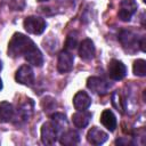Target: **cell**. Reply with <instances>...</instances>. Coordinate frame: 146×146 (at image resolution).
<instances>
[{
  "label": "cell",
  "mask_w": 146,
  "mask_h": 146,
  "mask_svg": "<svg viewBox=\"0 0 146 146\" xmlns=\"http://www.w3.org/2000/svg\"><path fill=\"white\" fill-rule=\"evenodd\" d=\"M34 42L22 33H15L8 43V55L13 58L24 55Z\"/></svg>",
  "instance_id": "6da1fadb"
},
{
  "label": "cell",
  "mask_w": 146,
  "mask_h": 146,
  "mask_svg": "<svg viewBox=\"0 0 146 146\" xmlns=\"http://www.w3.org/2000/svg\"><path fill=\"white\" fill-rule=\"evenodd\" d=\"M24 29L26 32L31 34H41L46 30V21L38 16H29L24 19Z\"/></svg>",
  "instance_id": "7a4b0ae2"
},
{
  "label": "cell",
  "mask_w": 146,
  "mask_h": 146,
  "mask_svg": "<svg viewBox=\"0 0 146 146\" xmlns=\"http://www.w3.org/2000/svg\"><path fill=\"white\" fill-rule=\"evenodd\" d=\"M87 87L88 89H90L92 92L97 94V95H106L111 88V84L104 80L103 78H98V76H90L87 80Z\"/></svg>",
  "instance_id": "3957f363"
},
{
  "label": "cell",
  "mask_w": 146,
  "mask_h": 146,
  "mask_svg": "<svg viewBox=\"0 0 146 146\" xmlns=\"http://www.w3.org/2000/svg\"><path fill=\"white\" fill-rule=\"evenodd\" d=\"M59 132L51 122H46L41 128V140L44 145H52L57 141Z\"/></svg>",
  "instance_id": "277c9868"
},
{
  "label": "cell",
  "mask_w": 146,
  "mask_h": 146,
  "mask_svg": "<svg viewBox=\"0 0 146 146\" xmlns=\"http://www.w3.org/2000/svg\"><path fill=\"white\" fill-rule=\"evenodd\" d=\"M107 72H108V76L112 80L119 81V80H122L125 76V74H127V67H125V65L121 60L112 59L110 62V64H108Z\"/></svg>",
  "instance_id": "5b68a950"
},
{
  "label": "cell",
  "mask_w": 146,
  "mask_h": 146,
  "mask_svg": "<svg viewBox=\"0 0 146 146\" xmlns=\"http://www.w3.org/2000/svg\"><path fill=\"white\" fill-rule=\"evenodd\" d=\"M15 79L18 83L24 86H32L34 82V73L30 65H22L15 74Z\"/></svg>",
  "instance_id": "8992f818"
},
{
  "label": "cell",
  "mask_w": 146,
  "mask_h": 146,
  "mask_svg": "<svg viewBox=\"0 0 146 146\" xmlns=\"http://www.w3.org/2000/svg\"><path fill=\"white\" fill-rule=\"evenodd\" d=\"M137 10V3L135 0H122L120 3V10L117 16L123 22H129L132 15Z\"/></svg>",
  "instance_id": "52a82bcc"
},
{
  "label": "cell",
  "mask_w": 146,
  "mask_h": 146,
  "mask_svg": "<svg viewBox=\"0 0 146 146\" xmlns=\"http://www.w3.org/2000/svg\"><path fill=\"white\" fill-rule=\"evenodd\" d=\"M74 63V57L71 54L70 50H63L58 55V60H57V70L59 73H66L70 72L73 67Z\"/></svg>",
  "instance_id": "ba28073f"
},
{
  "label": "cell",
  "mask_w": 146,
  "mask_h": 146,
  "mask_svg": "<svg viewBox=\"0 0 146 146\" xmlns=\"http://www.w3.org/2000/svg\"><path fill=\"white\" fill-rule=\"evenodd\" d=\"M24 58L26 59V62L33 66H41L43 64V56L42 52L40 51V49L33 43L29 50L24 54Z\"/></svg>",
  "instance_id": "9c48e42d"
},
{
  "label": "cell",
  "mask_w": 146,
  "mask_h": 146,
  "mask_svg": "<svg viewBox=\"0 0 146 146\" xmlns=\"http://www.w3.org/2000/svg\"><path fill=\"white\" fill-rule=\"evenodd\" d=\"M119 39H120V42L121 44L123 46V48L128 51H133L137 47V36L135 33H132L131 31H122L119 35Z\"/></svg>",
  "instance_id": "30bf717a"
},
{
  "label": "cell",
  "mask_w": 146,
  "mask_h": 146,
  "mask_svg": "<svg viewBox=\"0 0 146 146\" xmlns=\"http://www.w3.org/2000/svg\"><path fill=\"white\" fill-rule=\"evenodd\" d=\"M107 137H108V135L97 127L90 128L87 133V140L91 145H102L107 140Z\"/></svg>",
  "instance_id": "8fae6325"
},
{
  "label": "cell",
  "mask_w": 146,
  "mask_h": 146,
  "mask_svg": "<svg viewBox=\"0 0 146 146\" xmlns=\"http://www.w3.org/2000/svg\"><path fill=\"white\" fill-rule=\"evenodd\" d=\"M95 46L90 39H84L79 46V56L83 60H91L95 57Z\"/></svg>",
  "instance_id": "7c38bea8"
},
{
  "label": "cell",
  "mask_w": 146,
  "mask_h": 146,
  "mask_svg": "<svg viewBox=\"0 0 146 146\" xmlns=\"http://www.w3.org/2000/svg\"><path fill=\"white\" fill-rule=\"evenodd\" d=\"M91 104V99L84 91H78L73 97V105L76 111H84Z\"/></svg>",
  "instance_id": "4fadbf2b"
},
{
  "label": "cell",
  "mask_w": 146,
  "mask_h": 146,
  "mask_svg": "<svg viewBox=\"0 0 146 146\" xmlns=\"http://www.w3.org/2000/svg\"><path fill=\"white\" fill-rule=\"evenodd\" d=\"M91 119V114L89 112L84 111H78L76 113H74L72 115V122L73 124L79 128V129H83L89 124V121Z\"/></svg>",
  "instance_id": "5bb4252c"
},
{
  "label": "cell",
  "mask_w": 146,
  "mask_h": 146,
  "mask_svg": "<svg viewBox=\"0 0 146 146\" xmlns=\"http://www.w3.org/2000/svg\"><path fill=\"white\" fill-rule=\"evenodd\" d=\"M80 140V136L74 130H65L59 135V143L64 146H73L76 145Z\"/></svg>",
  "instance_id": "9a60e30c"
},
{
  "label": "cell",
  "mask_w": 146,
  "mask_h": 146,
  "mask_svg": "<svg viewBox=\"0 0 146 146\" xmlns=\"http://www.w3.org/2000/svg\"><path fill=\"white\" fill-rule=\"evenodd\" d=\"M102 124L110 131H114L116 128V117L111 110H104L100 115Z\"/></svg>",
  "instance_id": "2e32d148"
},
{
  "label": "cell",
  "mask_w": 146,
  "mask_h": 146,
  "mask_svg": "<svg viewBox=\"0 0 146 146\" xmlns=\"http://www.w3.org/2000/svg\"><path fill=\"white\" fill-rule=\"evenodd\" d=\"M14 107L8 102L0 103V122L6 123L9 122L14 117Z\"/></svg>",
  "instance_id": "e0dca14e"
},
{
  "label": "cell",
  "mask_w": 146,
  "mask_h": 146,
  "mask_svg": "<svg viewBox=\"0 0 146 146\" xmlns=\"http://www.w3.org/2000/svg\"><path fill=\"white\" fill-rule=\"evenodd\" d=\"M51 123L55 125L59 135L65 131V128H67V119L62 113H55L51 115Z\"/></svg>",
  "instance_id": "ac0fdd59"
},
{
  "label": "cell",
  "mask_w": 146,
  "mask_h": 146,
  "mask_svg": "<svg viewBox=\"0 0 146 146\" xmlns=\"http://www.w3.org/2000/svg\"><path fill=\"white\" fill-rule=\"evenodd\" d=\"M31 113H32V103H31V99H29V102H26L25 104H23V105L18 108V111H17L15 117H16L18 121L25 122V121L29 120Z\"/></svg>",
  "instance_id": "d6986e66"
},
{
  "label": "cell",
  "mask_w": 146,
  "mask_h": 146,
  "mask_svg": "<svg viewBox=\"0 0 146 146\" xmlns=\"http://www.w3.org/2000/svg\"><path fill=\"white\" fill-rule=\"evenodd\" d=\"M133 73L138 76H145L146 75V62L144 59H137L133 63L132 66Z\"/></svg>",
  "instance_id": "ffe728a7"
},
{
  "label": "cell",
  "mask_w": 146,
  "mask_h": 146,
  "mask_svg": "<svg viewBox=\"0 0 146 146\" xmlns=\"http://www.w3.org/2000/svg\"><path fill=\"white\" fill-rule=\"evenodd\" d=\"M78 46V36L76 34H68L66 38V42H65V50H73L74 48H76Z\"/></svg>",
  "instance_id": "44dd1931"
},
{
  "label": "cell",
  "mask_w": 146,
  "mask_h": 146,
  "mask_svg": "<svg viewBox=\"0 0 146 146\" xmlns=\"http://www.w3.org/2000/svg\"><path fill=\"white\" fill-rule=\"evenodd\" d=\"M139 46H140V49H141V51H146V38L145 36H143L141 39H140V42H139Z\"/></svg>",
  "instance_id": "7402d4cb"
},
{
  "label": "cell",
  "mask_w": 146,
  "mask_h": 146,
  "mask_svg": "<svg viewBox=\"0 0 146 146\" xmlns=\"http://www.w3.org/2000/svg\"><path fill=\"white\" fill-rule=\"evenodd\" d=\"M2 89V81H1V79H0V90Z\"/></svg>",
  "instance_id": "603a6c76"
},
{
  "label": "cell",
  "mask_w": 146,
  "mask_h": 146,
  "mask_svg": "<svg viewBox=\"0 0 146 146\" xmlns=\"http://www.w3.org/2000/svg\"><path fill=\"white\" fill-rule=\"evenodd\" d=\"M1 68H2V63H1V60H0V71H1Z\"/></svg>",
  "instance_id": "cb8c5ba5"
},
{
  "label": "cell",
  "mask_w": 146,
  "mask_h": 146,
  "mask_svg": "<svg viewBox=\"0 0 146 146\" xmlns=\"http://www.w3.org/2000/svg\"><path fill=\"white\" fill-rule=\"evenodd\" d=\"M38 1H40V2H44V1H49V0H38Z\"/></svg>",
  "instance_id": "d4e9b609"
}]
</instances>
